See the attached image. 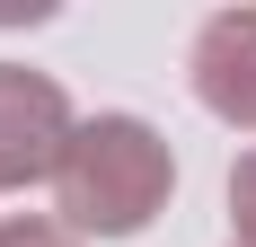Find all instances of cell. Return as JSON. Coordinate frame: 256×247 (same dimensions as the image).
I'll use <instances>...</instances> for the list:
<instances>
[{"label":"cell","mask_w":256,"mask_h":247,"mask_svg":"<svg viewBox=\"0 0 256 247\" xmlns=\"http://www.w3.org/2000/svg\"><path fill=\"white\" fill-rule=\"evenodd\" d=\"M168 186H177V159H168V142L142 115H88L71 132L62 176H53L71 238H132V230H150Z\"/></svg>","instance_id":"1"},{"label":"cell","mask_w":256,"mask_h":247,"mask_svg":"<svg viewBox=\"0 0 256 247\" xmlns=\"http://www.w3.org/2000/svg\"><path fill=\"white\" fill-rule=\"evenodd\" d=\"M0 247H80L62 221H44V212H18V221H0Z\"/></svg>","instance_id":"5"},{"label":"cell","mask_w":256,"mask_h":247,"mask_svg":"<svg viewBox=\"0 0 256 247\" xmlns=\"http://www.w3.org/2000/svg\"><path fill=\"white\" fill-rule=\"evenodd\" d=\"M71 98L53 88L44 71L26 62H0V186H36V176H62L71 159Z\"/></svg>","instance_id":"2"},{"label":"cell","mask_w":256,"mask_h":247,"mask_svg":"<svg viewBox=\"0 0 256 247\" xmlns=\"http://www.w3.org/2000/svg\"><path fill=\"white\" fill-rule=\"evenodd\" d=\"M230 230H238V247H256V150L230 168Z\"/></svg>","instance_id":"4"},{"label":"cell","mask_w":256,"mask_h":247,"mask_svg":"<svg viewBox=\"0 0 256 247\" xmlns=\"http://www.w3.org/2000/svg\"><path fill=\"white\" fill-rule=\"evenodd\" d=\"M186 71H194V98H204L221 124L256 132V9H221V18H204Z\"/></svg>","instance_id":"3"}]
</instances>
